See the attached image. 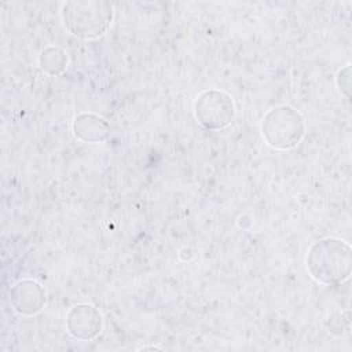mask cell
I'll return each instance as SVG.
<instances>
[{"instance_id": "obj_1", "label": "cell", "mask_w": 352, "mask_h": 352, "mask_svg": "<svg viewBox=\"0 0 352 352\" xmlns=\"http://www.w3.org/2000/svg\"><path fill=\"white\" fill-rule=\"evenodd\" d=\"M62 18L72 34L81 38H96L111 25L113 6L104 1L65 3Z\"/></svg>"}, {"instance_id": "obj_2", "label": "cell", "mask_w": 352, "mask_h": 352, "mask_svg": "<svg viewBox=\"0 0 352 352\" xmlns=\"http://www.w3.org/2000/svg\"><path fill=\"white\" fill-rule=\"evenodd\" d=\"M261 131L271 147L290 148L298 144L304 135V120L289 106L276 107L263 118Z\"/></svg>"}, {"instance_id": "obj_3", "label": "cell", "mask_w": 352, "mask_h": 352, "mask_svg": "<svg viewBox=\"0 0 352 352\" xmlns=\"http://www.w3.org/2000/svg\"><path fill=\"white\" fill-rule=\"evenodd\" d=\"M344 246L345 243H342V241L326 239L315 243L311 248L307 263L308 270L315 279L330 283L348 276L349 264H342L341 256Z\"/></svg>"}, {"instance_id": "obj_4", "label": "cell", "mask_w": 352, "mask_h": 352, "mask_svg": "<svg viewBox=\"0 0 352 352\" xmlns=\"http://www.w3.org/2000/svg\"><path fill=\"white\" fill-rule=\"evenodd\" d=\"M197 120L209 129H221L234 118L232 98L221 91H205L195 102Z\"/></svg>"}, {"instance_id": "obj_5", "label": "cell", "mask_w": 352, "mask_h": 352, "mask_svg": "<svg viewBox=\"0 0 352 352\" xmlns=\"http://www.w3.org/2000/svg\"><path fill=\"white\" fill-rule=\"evenodd\" d=\"M67 327L73 337L89 340L94 338L98 333H100L102 316L92 305H76L69 312Z\"/></svg>"}, {"instance_id": "obj_6", "label": "cell", "mask_w": 352, "mask_h": 352, "mask_svg": "<svg viewBox=\"0 0 352 352\" xmlns=\"http://www.w3.org/2000/svg\"><path fill=\"white\" fill-rule=\"evenodd\" d=\"M14 308L23 315H32L45 304V292L34 280H21L14 285L10 293Z\"/></svg>"}, {"instance_id": "obj_7", "label": "cell", "mask_w": 352, "mask_h": 352, "mask_svg": "<svg viewBox=\"0 0 352 352\" xmlns=\"http://www.w3.org/2000/svg\"><path fill=\"white\" fill-rule=\"evenodd\" d=\"M74 135L85 142H102L107 135V124L94 114H81L74 120Z\"/></svg>"}, {"instance_id": "obj_8", "label": "cell", "mask_w": 352, "mask_h": 352, "mask_svg": "<svg viewBox=\"0 0 352 352\" xmlns=\"http://www.w3.org/2000/svg\"><path fill=\"white\" fill-rule=\"evenodd\" d=\"M66 62L67 59L63 51H60L59 48H47L45 51L41 52V56H40L41 69L52 74L62 72L65 69Z\"/></svg>"}]
</instances>
